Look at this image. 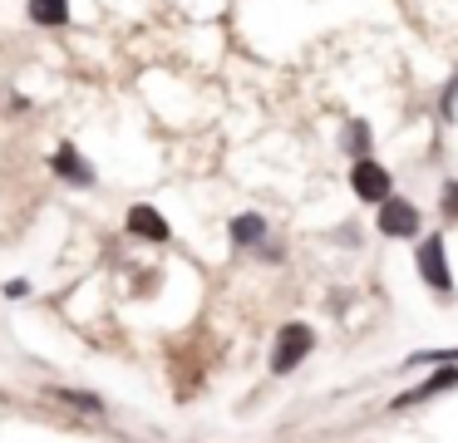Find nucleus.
<instances>
[{
  "mask_svg": "<svg viewBox=\"0 0 458 443\" xmlns=\"http://www.w3.org/2000/svg\"><path fill=\"white\" fill-rule=\"evenodd\" d=\"M310 350H316V330L306 320H286L276 330V345H271V374H291Z\"/></svg>",
  "mask_w": 458,
  "mask_h": 443,
  "instance_id": "f257e3e1",
  "label": "nucleus"
},
{
  "mask_svg": "<svg viewBox=\"0 0 458 443\" xmlns=\"http://www.w3.org/2000/svg\"><path fill=\"white\" fill-rule=\"evenodd\" d=\"M414 266H419V276H424L428 285H434L438 295H454V276H448V251H444V236L438 232H428L424 242H419V251H414Z\"/></svg>",
  "mask_w": 458,
  "mask_h": 443,
  "instance_id": "f03ea898",
  "label": "nucleus"
},
{
  "mask_svg": "<svg viewBox=\"0 0 458 443\" xmlns=\"http://www.w3.org/2000/svg\"><path fill=\"white\" fill-rule=\"evenodd\" d=\"M350 187H355L360 202H385L389 197V173L375 163V158H355V167H350Z\"/></svg>",
  "mask_w": 458,
  "mask_h": 443,
  "instance_id": "7ed1b4c3",
  "label": "nucleus"
},
{
  "mask_svg": "<svg viewBox=\"0 0 458 443\" xmlns=\"http://www.w3.org/2000/svg\"><path fill=\"white\" fill-rule=\"evenodd\" d=\"M375 222H379V232H385V236H419V207L389 192L385 202H379Z\"/></svg>",
  "mask_w": 458,
  "mask_h": 443,
  "instance_id": "20e7f679",
  "label": "nucleus"
},
{
  "mask_svg": "<svg viewBox=\"0 0 458 443\" xmlns=\"http://www.w3.org/2000/svg\"><path fill=\"white\" fill-rule=\"evenodd\" d=\"M50 167H55V173H60V177H64V183H74V187H94V167H89V163H84V158H80V153H74V148H70V143H64V148H55V158H50Z\"/></svg>",
  "mask_w": 458,
  "mask_h": 443,
  "instance_id": "39448f33",
  "label": "nucleus"
},
{
  "mask_svg": "<svg viewBox=\"0 0 458 443\" xmlns=\"http://www.w3.org/2000/svg\"><path fill=\"white\" fill-rule=\"evenodd\" d=\"M129 232H133V236H148V242H168L173 226L158 217V207L139 202V207H129Z\"/></svg>",
  "mask_w": 458,
  "mask_h": 443,
  "instance_id": "423d86ee",
  "label": "nucleus"
},
{
  "mask_svg": "<svg viewBox=\"0 0 458 443\" xmlns=\"http://www.w3.org/2000/svg\"><path fill=\"white\" fill-rule=\"evenodd\" d=\"M454 384H458V370H438V374H434V379H424V384H419V389H409V394H399V399H394V409H414V404H419V399H434V394H444V389H454Z\"/></svg>",
  "mask_w": 458,
  "mask_h": 443,
  "instance_id": "0eeeda50",
  "label": "nucleus"
},
{
  "mask_svg": "<svg viewBox=\"0 0 458 443\" xmlns=\"http://www.w3.org/2000/svg\"><path fill=\"white\" fill-rule=\"evenodd\" d=\"M232 242H237V246H261V242H267V222H261V212L232 217Z\"/></svg>",
  "mask_w": 458,
  "mask_h": 443,
  "instance_id": "6e6552de",
  "label": "nucleus"
},
{
  "mask_svg": "<svg viewBox=\"0 0 458 443\" xmlns=\"http://www.w3.org/2000/svg\"><path fill=\"white\" fill-rule=\"evenodd\" d=\"M30 20L35 25H64L70 20V0H30Z\"/></svg>",
  "mask_w": 458,
  "mask_h": 443,
  "instance_id": "1a4fd4ad",
  "label": "nucleus"
},
{
  "mask_svg": "<svg viewBox=\"0 0 458 443\" xmlns=\"http://www.w3.org/2000/svg\"><path fill=\"white\" fill-rule=\"evenodd\" d=\"M50 399H60V404H80L84 413H99V409H104V399H94V394H80V389H60V384H50Z\"/></svg>",
  "mask_w": 458,
  "mask_h": 443,
  "instance_id": "9d476101",
  "label": "nucleus"
},
{
  "mask_svg": "<svg viewBox=\"0 0 458 443\" xmlns=\"http://www.w3.org/2000/svg\"><path fill=\"white\" fill-rule=\"evenodd\" d=\"M409 370H419V364H458V345H448V350H419V354H409Z\"/></svg>",
  "mask_w": 458,
  "mask_h": 443,
  "instance_id": "9b49d317",
  "label": "nucleus"
},
{
  "mask_svg": "<svg viewBox=\"0 0 458 443\" xmlns=\"http://www.w3.org/2000/svg\"><path fill=\"white\" fill-rule=\"evenodd\" d=\"M345 143H350V153H355V158H365V148H369V128H365V124H350V138H345Z\"/></svg>",
  "mask_w": 458,
  "mask_h": 443,
  "instance_id": "f8f14e48",
  "label": "nucleus"
},
{
  "mask_svg": "<svg viewBox=\"0 0 458 443\" xmlns=\"http://www.w3.org/2000/svg\"><path fill=\"white\" fill-rule=\"evenodd\" d=\"M444 212L458 217V183H444Z\"/></svg>",
  "mask_w": 458,
  "mask_h": 443,
  "instance_id": "ddd939ff",
  "label": "nucleus"
},
{
  "mask_svg": "<svg viewBox=\"0 0 458 443\" xmlns=\"http://www.w3.org/2000/svg\"><path fill=\"white\" fill-rule=\"evenodd\" d=\"M30 295V281H5V301H25Z\"/></svg>",
  "mask_w": 458,
  "mask_h": 443,
  "instance_id": "4468645a",
  "label": "nucleus"
},
{
  "mask_svg": "<svg viewBox=\"0 0 458 443\" xmlns=\"http://www.w3.org/2000/svg\"><path fill=\"white\" fill-rule=\"evenodd\" d=\"M454 98H458V79L444 89V114H448V118H454Z\"/></svg>",
  "mask_w": 458,
  "mask_h": 443,
  "instance_id": "2eb2a0df",
  "label": "nucleus"
}]
</instances>
